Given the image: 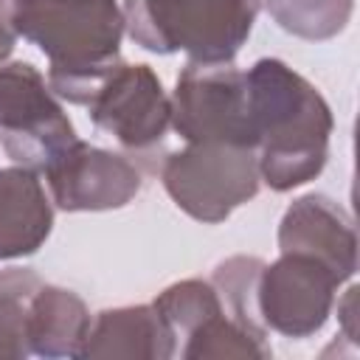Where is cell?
<instances>
[{
	"instance_id": "12",
	"label": "cell",
	"mask_w": 360,
	"mask_h": 360,
	"mask_svg": "<svg viewBox=\"0 0 360 360\" xmlns=\"http://www.w3.org/2000/svg\"><path fill=\"white\" fill-rule=\"evenodd\" d=\"M90 315L79 295L59 287H37L28 307V349L45 357L82 354Z\"/></svg>"
},
{
	"instance_id": "6",
	"label": "cell",
	"mask_w": 360,
	"mask_h": 360,
	"mask_svg": "<svg viewBox=\"0 0 360 360\" xmlns=\"http://www.w3.org/2000/svg\"><path fill=\"white\" fill-rule=\"evenodd\" d=\"M172 124L188 143H219L253 152L248 73L231 62H191L177 76Z\"/></svg>"
},
{
	"instance_id": "15",
	"label": "cell",
	"mask_w": 360,
	"mask_h": 360,
	"mask_svg": "<svg viewBox=\"0 0 360 360\" xmlns=\"http://www.w3.org/2000/svg\"><path fill=\"white\" fill-rule=\"evenodd\" d=\"M14 28H11V22H8V14H6V3L0 0V59H6L8 53H11V48H14Z\"/></svg>"
},
{
	"instance_id": "13",
	"label": "cell",
	"mask_w": 360,
	"mask_h": 360,
	"mask_svg": "<svg viewBox=\"0 0 360 360\" xmlns=\"http://www.w3.org/2000/svg\"><path fill=\"white\" fill-rule=\"evenodd\" d=\"M39 287L31 270H3L0 273V357L28 354V307Z\"/></svg>"
},
{
	"instance_id": "3",
	"label": "cell",
	"mask_w": 360,
	"mask_h": 360,
	"mask_svg": "<svg viewBox=\"0 0 360 360\" xmlns=\"http://www.w3.org/2000/svg\"><path fill=\"white\" fill-rule=\"evenodd\" d=\"M17 37L34 42L56 76L96 73L118 59L124 14L115 0H3Z\"/></svg>"
},
{
	"instance_id": "1",
	"label": "cell",
	"mask_w": 360,
	"mask_h": 360,
	"mask_svg": "<svg viewBox=\"0 0 360 360\" xmlns=\"http://www.w3.org/2000/svg\"><path fill=\"white\" fill-rule=\"evenodd\" d=\"M256 169L270 188L287 191L312 180L323 163L332 112L321 93L278 59H259L248 70Z\"/></svg>"
},
{
	"instance_id": "11",
	"label": "cell",
	"mask_w": 360,
	"mask_h": 360,
	"mask_svg": "<svg viewBox=\"0 0 360 360\" xmlns=\"http://www.w3.org/2000/svg\"><path fill=\"white\" fill-rule=\"evenodd\" d=\"M51 225L53 214L34 169H0V259L34 253Z\"/></svg>"
},
{
	"instance_id": "14",
	"label": "cell",
	"mask_w": 360,
	"mask_h": 360,
	"mask_svg": "<svg viewBox=\"0 0 360 360\" xmlns=\"http://www.w3.org/2000/svg\"><path fill=\"white\" fill-rule=\"evenodd\" d=\"M281 28L301 37H329L343 28L352 6L318 3V0H273L270 3Z\"/></svg>"
},
{
	"instance_id": "9",
	"label": "cell",
	"mask_w": 360,
	"mask_h": 360,
	"mask_svg": "<svg viewBox=\"0 0 360 360\" xmlns=\"http://www.w3.org/2000/svg\"><path fill=\"white\" fill-rule=\"evenodd\" d=\"M53 202L65 211H98L127 205L138 188V169L121 155L76 141L45 172Z\"/></svg>"
},
{
	"instance_id": "2",
	"label": "cell",
	"mask_w": 360,
	"mask_h": 360,
	"mask_svg": "<svg viewBox=\"0 0 360 360\" xmlns=\"http://www.w3.org/2000/svg\"><path fill=\"white\" fill-rule=\"evenodd\" d=\"M121 14L141 48L183 51L191 62L222 65L250 37L259 0H124Z\"/></svg>"
},
{
	"instance_id": "5",
	"label": "cell",
	"mask_w": 360,
	"mask_h": 360,
	"mask_svg": "<svg viewBox=\"0 0 360 360\" xmlns=\"http://www.w3.org/2000/svg\"><path fill=\"white\" fill-rule=\"evenodd\" d=\"M76 141L70 118L34 65L0 68V143L14 163L45 172Z\"/></svg>"
},
{
	"instance_id": "7",
	"label": "cell",
	"mask_w": 360,
	"mask_h": 360,
	"mask_svg": "<svg viewBox=\"0 0 360 360\" xmlns=\"http://www.w3.org/2000/svg\"><path fill=\"white\" fill-rule=\"evenodd\" d=\"M250 149L219 143H188L163 163V186L194 219L219 222L259 188Z\"/></svg>"
},
{
	"instance_id": "10",
	"label": "cell",
	"mask_w": 360,
	"mask_h": 360,
	"mask_svg": "<svg viewBox=\"0 0 360 360\" xmlns=\"http://www.w3.org/2000/svg\"><path fill=\"white\" fill-rule=\"evenodd\" d=\"M278 245L281 250H298V253H309L326 262L340 278H349L354 273L352 219L329 197L312 194V197L298 200L284 214Z\"/></svg>"
},
{
	"instance_id": "8",
	"label": "cell",
	"mask_w": 360,
	"mask_h": 360,
	"mask_svg": "<svg viewBox=\"0 0 360 360\" xmlns=\"http://www.w3.org/2000/svg\"><path fill=\"white\" fill-rule=\"evenodd\" d=\"M340 281L343 278L326 262L309 253L281 250V259L259 273V318L284 335L304 338L323 326Z\"/></svg>"
},
{
	"instance_id": "4",
	"label": "cell",
	"mask_w": 360,
	"mask_h": 360,
	"mask_svg": "<svg viewBox=\"0 0 360 360\" xmlns=\"http://www.w3.org/2000/svg\"><path fill=\"white\" fill-rule=\"evenodd\" d=\"M48 84L56 96L84 104L93 124L129 149L158 143L172 124V101L149 65H124L115 59L96 73L48 79Z\"/></svg>"
}]
</instances>
